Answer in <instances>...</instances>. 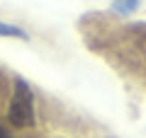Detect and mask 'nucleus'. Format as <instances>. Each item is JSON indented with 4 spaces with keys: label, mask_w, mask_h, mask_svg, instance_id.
Masks as SVG:
<instances>
[{
    "label": "nucleus",
    "mask_w": 146,
    "mask_h": 138,
    "mask_svg": "<svg viewBox=\"0 0 146 138\" xmlns=\"http://www.w3.org/2000/svg\"><path fill=\"white\" fill-rule=\"evenodd\" d=\"M136 5H139V0H115V10L117 12H124V15H129V12L136 10Z\"/></svg>",
    "instance_id": "3"
},
{
    "label": "nucleus",
    "mask_w": 146,
    "mask_h": 138,
    "mask_svg": "<svg viewBox=\"0 0 146 138\" xmlns=\"http://www.w3.org/2000/svg\"><path fill=\"white\" fill-rule=\"evenodd\" d=\"M0 36H7V39H27V32L20 29V27H15V24L0 22Z\"/></svg>",
    "instance_id": "2"
},
{
    "label": "nucleus",
    "mask_w": 146,
    "mask_h": 138,
    "mask_svg": "<svg viewBox=\"0 0 146 138\" xmlns=\"http://www.w3.org/2000/svg\"><path fill=\"white\" fill-rule=\"evenodd\" d=\"M0 138H10V133H7V131H5L3 126H0Z\"/></svg>",
    "instance_id": "4"
},
{
    "label": "nucleus",
    "mask_w": 146,
    "mask_h": 138,
    "mask_svg": "<svg viewBox=\"0 0 146 138\" xmlns=\"http://www.w3.org/2000/svg\"><path fill=\"white\" fill-rule=\"evenodd\" d=\"M7 119L15 128L34 126V95H32V87L20 78L15 80V92H12V99H10Z\"/></svg>",
    "instance_id": "1"
}]
</instances>
